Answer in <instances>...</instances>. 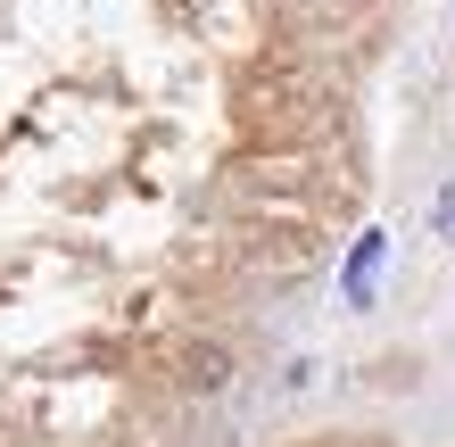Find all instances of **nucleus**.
Returning <instances> with one entry per match:
<instances>
[{
    "mask_svg": "<svg viewBox=\"0 0 455 447\" xmlns=\"http://www.w3.org/2000/svg\"><path fill=\"white\" fill-rule=\"evenodd\" d=\"M381 266H389V232H364V241L347 249V274H339V291H347V307H364L372 291H381Z\"/></svg>",
    "mask_w": 455,
    "mask_h": 447,
    "instance_id": "obj_1",
    "label": "nucleus"
},
{
    "mask_svg": "<svg viewBox=\"0 0 455 447\" xmlns=\"http://www.w3.org/2000/svg\"><path fill=\"white\" fill-rule=\"evenodd\" d=\"M191 381L216 389V381H224V348H191Z\"/></svg>",
    "mask_w": 455,
    "mask_h": 447,
    "instance_id": "obj_2",
    "label": "nucleus"
},
{
    "mask_svg": "<svg viewBox=\"0 0 455 447\" xmlns=\"http://www.w3.org/2000/svg\"><path fill=\"white\" fill-rule=\"evenodd\" d=\"M439 232H447V241H455V182H447V191H439Z\"/></svg>",
    "mask_w": 455,
    "mask_h": 447,
    "instance_id": "obj_3",
    "label": "nucleus"
}]
</instances>
